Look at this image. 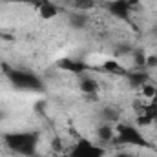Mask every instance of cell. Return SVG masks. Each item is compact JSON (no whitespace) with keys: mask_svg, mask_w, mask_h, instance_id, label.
<instances>
[{"mask_svg":"<svg viewBox=\"0 0 157 157\" xmlns=\"http://www.w3.org/2000/svg\"><path fill=\"white\" fill-rule=\"evenodd\" d=\"M37 143H39V135L35 132H28V130H22V132H9L4 135V144L18 154V155L24 157H33L35 155V150H37Z\"/></svg>","mask_w":157,"mask_h":157,"instance_id":"cell-1","label":"cell"},{"mask_svg":"<svg viewBox=\"0 0 157 157\" xmlns=\"http://www.w3.org/2000/svg\"><path fill=\"white\" fill-rule=\"evenodd\" d=\"M37 11H39V17L44 18V20H51V18H55L60 13L59 7L53 2H49V0H42L39 6H37Z\"/></svg>","mask_w":157,"mask_h":157,"instance_id":"cell-10","label":"cell"},{"mask_svg":"<svg viewBox=\"0 0 157 157\" xmlns=\"http://www.w3.org/2000/svg\"><path fill=\"white\" fill-rule=\"evenodd\" d=\"M4 71L7 75V80L17 88V90H22V91H35L40 93L44 91V82L39 75L28 71V70H11V68H6L4 66Z\"/></svg>","mask_w":157,"mask_h":157,"instance_id":"cell-3","label":"cell"},{"mask_svg":"<svg viewBox=\"0 0 157 157\" xmlns=\"http://www.w3.org/2000/svg\"><path fill=\"white\" fill-rule=\"evenodd\" d=\"M57 68L59 70H64V71H68V73H71V75H82V73H88V71H91V66H88L86 62H82V60H75V59H60L59 62H57Z\"/></svg>","mask_w":157,"mask_h":157,"instance_id":"cell-6","label":"cell"},{"mask_svg":"<svg viewBox=\"0 0 157 157\" xmlns=\"http://www.w3.org/2000/svg\"><path fill=\"white\" fill-rule=\"evenodd\" d=\"M51 157H70V154L68 152H55Z\"/></svg>","mask_w":157,"mask_h":157,"instance_id":"cell-18","label":"cell"},{"mask_svg":"<svg viewBox=\"0 0 157 157\" xmlns=\"http://www.w3.org/2000/svg\"><path fill=\"white\" fill-rule=\"evenodd\" d=\"M113 157H135L133 154H128V152H117Z\"/></svg>","mask_w":157,"mask_h":157,"instance_id":"cell-17","label":"cell"},{"mask_svg":"<svg viewBox=\"0 0 157 157\" xmlns=\"http://www.w3.org/2000/svg\"><path fill=\"white\" fill-rule=\"evenodd\" d=\"M97 139H99V144H104V143H112L115 139V128L110 124V122H102L97 132H95Z\"/></svg>","mask_w":157,"mask_h":157,"instance_id":"cell-11","label":"cell"},{"mask_svg":"<svg viewBox=\"0 0 157 157\" xmlns=\"http://www.w3.org/2000/svg\"><path fill=\"white\" fill-rule=\"evenodd\" d=\"M113 143L122 146H133V148H152V143L146 139L141 126L132 122H117Z\"/></svg>","mask_w":157,"mask_h":157,"instance_id":"cell-2","label":"cell"},{"mask_svg":"<svg viewBox=\"0 0 157 157\" xmlns=\"http://www.w3.org/2000/svg\"><path fill=\"white\" fill-rule=\"evenodd\" d=\"M68 154H70V157H104L106 148L88 137H80Z\"/></svg>","mask_w":157,"mask_h":157,"instance_id":"cell-4","label":"cell"},{"mask_svg":"<svg viewBox=\"0 0 157 157\" xmlns=\"http://www.w3.org/2000/svg\"><path fill=\"white\" fill-rule=\"evenodd\" d=\"M124 78L128 80L130 88H133V90H141L144 84L150 82V75L146 70H132V71H128V75Z\"/></svg>","mask_w":157,"mask_h":157,"instance_id":"cell-7","label":"cell"},{"mask_svg":"<svg viewBox=\"0 0 157 157\" xmlns=\"http://www.w3.org/2000/svg\"><path fill=\"white\" fill-rule=\"evenodd\" d=\"M0 119H2V113H0Z\"/></svg>","mask_w":157,"mask_h":157,"instance_id":"cell-20","label":"cell"},{"mask_svg":"<svg viewBox=\"0 0 157 157\" xmlns=\"http://www.w3.org/2000/svg\"><path fill=\"white\" fill-rule=\"evenodd\" d=\"M141 93H143V97H144L148 102L157 101V86H155V84H152V82L144 84V86L141 88Z\"/></svg>","mask_w":157,"mask_h":157,"instance_id":"cell-12","label":"cell"},{"mask_svg":"<svg viewBox=\"0 0 157 157\" xmlns=\"http://www.w3.org/2000/svg\"><path fill=\"white\" fill-rule=\"evenodd\" d=\"M152 33H154V37L157 39V26H154V29H152Z\"/></svg>","mask_w":157,"mask_h":157,"instance_id":"cell-19","label":"cell"},{"mask_svg":"<svg viewBox=\"0 0 157 157\" xmlns=\"http://www.w3.org/2000/svg\"><path fill=\"white\" fill-rule=\"evenodd\" d=\"M88 73H90V71H88ZM88 73L78 75V90H80L82 93L93 95V93H97V91H99V82H97V78L90 77Z\"/></svg>","mask_w":157,"mask_h":157,"instance_id":"cell-8","label":"cell"},{"mask_svg":"<svg viewBox=\"0 0 157 157\" xmlns=\"http://www.w3.org/2000/svg\"><path fill=\"white\" fill-rule=\"evenodd\" d=\"M135 0H110L106 4V11L119 20H128L133 11Z\"/></svg>","mask_w":157,"mask_h":157,"instance_id":"cell-5","label":"cell"},{"mask_svg":"<svg viewBox=\"0 0 157 157\" xmlns=\"http://www.w3.org/2000/svg\"><path fill=\"white\" fill-rule=\"evenodd\" d=\"M119 117H121V113H119L117 110H113V108H104L102 110V122H119Z\"/></svg>","mask_w":157,"mask_h":157,"instance_id":"cell-13","label":"cell"},{"mask_svg":"<svg viewBox=\"0 0 157 157\" xmlns=\"http://www.w3.org/2000/svg\"><path fill=\"white\" fill-rule=\"evenodd\" d=\"M97 70H99V71H102V73L119 75V77H126V75H128V70H126L122 64H119L117 60H104Z\"/></svg>","mask_w":157,"mask_h":157,"instance_id":"cell-9","label":"cell"},{"mask_svg":"<svg viewBox=\"0 0 157 157\" xmlns=\"http://www.w3.org/2000/svg\"><path fill=\"white\" fill-rule=\"evenodd\" d=\"M0 2H9V4H29V6H39L42 0H0Z\"/></svg>","mask_w":157,"mask_h":157,"instance_id":"cell-15","label":"cell"},{"mask_svg":"<svg viewBox=\"0 0 157 157\" xmlns=\"http://www.w3.org/2000/svg\"><path fill=\"white\" fill-rule=\"evenodd\" d=\"M95 6L93 0H75V7L78 11H84V9H91Z\"/></svg>","mask_w":157,"mask_h":157,"instance_id":"cell-14","label":"cell"},{"mask_svg":"<svg viewBox=\"0 0 157 157\" xmlns=\"http://www.w3.org/2000/svg\"><path fill=\"white\" fill-rule=\"evenodd\" d=\"M146 68H157V55H146Z\"/></svg>","mask_w":157,"mask_h":157,"instance_id":"cell-16","label":"cell"}]
</instances>
